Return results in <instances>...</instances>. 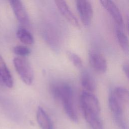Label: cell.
<instances>
[{"mask_svg":"<svg viewBox=\"0 0 129 129\" xmlns=\"http://www.w3.org/2000/svg\"><path fill=\"white\" fill-rule=\"evenodd\" d=\"M54 2L63 17L71 25L76 28H79V23L74 14L70 10L66 2L64 1H55Z\"/></svg>","mask_w":129,"mask_h":129,"instance_id":"obj_8","label":"cell"},{"mask_svg":"<svg viewBox=\"0 0 129 129\" xmlns=\"http://www.w3.org/2000/svg\"><path fill=\"white\" fill-rule=\"evenodd\" d=\"M36 119L42 129H54L49 116L41 106H39L36 112Z\"/></svg>","mask_w":129,"mask_h":129,"instance_id":"obj_11","label":"cell"},{"mask_svg":"<svg viewBox=\"0 0 129 129\" xmlns=\"http://www.w3.org/2000/svg\"><path fill=\"white\" fill-rule=\"evenodd\" d=\"M67 55L69 59L74 64V66L78 69H81L82 68L83 62L79 55L74 52L70 51H68L67 52Z\"/></svg>","mask_w":129,"mask_h":129,"instance_id":"obj_15","label":"cell"},{"mask_svg":"<svg viewBox=\"0 0 129 129\" xmlns=\"http://www.w3.org/2000/svg\"><path fill=\"white\" fill-rule=\"evenodd\" d=\"M89 61L93 69L99 73H104L107 69V63L104 56L100 52L91 50L89 51Z\"/></svg>","mask_w":129,"mask_h":129,"instance_id":"obj_6","label":"cell"},{"mask_svg":"<svg viewBox=\"0 0 129 129\" xmlns=\"http://www.w3.org/2000/svg\"><path fill=\"white\" fill-rule=\"evenodd\" d=\"M14 52L18 55L21 56H25L28 55L31 51L30 49L24 45H17L13 48Z\"/></svg>","mask_w":129,"mask_h":129,"instance_id":"obj_16","label":"cell"},{"mask_svg":"<svg viewBox=\"0 0 129 129\" xmlns=\"http://www.w3.org/2000/svg\"><path fill=\"white\" fill-rule=\"evenodd\" d=\"M128 101V92L126 88L117 87L112 91L108 98V104L113 118L123 117V106Z\"/></svg>","mask_w":129,"mask_h":129,"instance_id":"obj_2","label":"cell"},{"mask_svg":"<svg viewBox=\"0 0 129 129\" xmlns=\"http://www.w3.org/2000/svg\"><path fill=\"white\" fill-rule=\"evenodd\" d=\"M100 3L102 7L110 14L116 23L122 27L123 25V19L119 10L116 4L112 1H100Z\"/></svg>","mask_w":129,"mask_h":129,"instance_id":"obj_9","label":"cell"},{"mask_svg":"<svg viewBox=\"0 0 129 129\" xmlns=\"http://www.w3.org/2000/svg\"><path fill=\"white\" fill-rule=\"evenodd\" d=\"M0 80L2 84L8 88L13 86V79L4 59L0 55Z\"/></svg>","mask_w":129,"mask_h":129,"instance_id":"obj_10","label":"cell"},{"mask_svg":"<svg viewBox=\"0 0 129 129\" xmlns=\"http://www.w3.org/2000/svg\"><path fill=\"white\" fill-rule=\"evenodd\" d=\"M20 41L25 44H32L34 42V37L31 33L25 28H19L16 33Z\"/></svg>","mask_w":129,"mask_h":129,"instance_id":"obj_13","label":"cell"},{"mask_svg":"<svg viewBox=\"0 0 129 129\" xmlns=\"http://www.w3.org/2000/svg\"><path fill=\"white\" fill-rule=\"evenodd\" d=\"M76 5L82 23L84 25H89L93 16L91 3L86 0H78L76 1Z\"/></svg>","mask_w":129,"mask_h":129,"instance_id":"obj_5","label":"cell"},{"mask_svg":"<svg viewBox=\"0 0 129 129\" xmlns=\"http://www.w3.org/2000/svg\"><path fill=\"white\" fill-rule=\"evenodd\" d=\"M81 83L85 91L92 92L96 89V83L92 76L88 71L83 72L81 76Z\"/></svg>","mask_w":129,"mask_h":129,"instance_id":"obj_12","label":"cell"},{"mask_svg":"<svg viewBox=\"0 0 129 129\" xmlns=\"http://www.w3.org/2000/svg\"><path fill=\"white\" fill-rule=\"evenodd\" d=\"M54 97L59 100L68 116L73 121L77 122L78 116L73 101V90L70 85L60 83L55 85L52 89Z\"/></svg>","mask_w":129,"mask_h":129,"instance_id":"obj_1","label":"cell"},{"mask_svg":"<svg viewBox=\"0 0 129 129\" xmlns=\"http://www.w3.org/2000/svg\"><path fill=\"white\" fill-rule=\"evenodd\" d=\"M10 3L19 23L24 26H28L29 24V19L22 2L18 0H12L10 1Z\"/></svg>","mask_w":129,"mask_h":129,"instance_id":"obj_7","label":"cell"},{"mask_svg":"<svg viewBox=\"0 0 129 129\" xmlns=\"http://www.w3.org/2000/svg\"><path fill=\"white\" fill-rule=\"evenodd\" d=\"M15 68L23 82L30 85L34 79V73L31 66L25 58L16 57L13 59Z\"/></svg>","mask_w":129,"mask_h":129,"instance_id":"obj_4","label":"cell"},{"mask_svg":"<svg viewBox=\"0 0 129 129\" xmlns=\"http://www.w3.org/2000/svg\"><path fill=\"white\" fill-rule=\"evenodd\" d=\"M80 106L84 117L99 116L100 105L97 97L92 93L83 91L80 95Z\"/></svg>","mask_w":129,"mask_h":129,"instance_id":"obj_3","label":"cell"},{"mask_svg":"<svg viewBox=\"0 0 129 129\" xmlns=\"http://www.w3.org/2000/svg\"><path fill=\"white\" fill-rule=\"evenodd\" d=\"M116 35L119 45L125 53H128V41L126 35L119 29L116 31Z\"/></svg>","mask_w":129,"mask_h":129,"instance_id":"obj_14","label":"cell"},{"mask_svg":"<svg viewBox=\"0 0 129 129\" xmlns=\"http://www.w3.org/2000/svg\"><path fill=\"white\" fill-rule=\"evenodd\" d=\"M122 70L127 78H128V65L127 63H125L122 66Z\"/></svg>","mask_w":129,"mask_h":129,"instance_id":"obj_17","label":"cell"}]
</instances>
